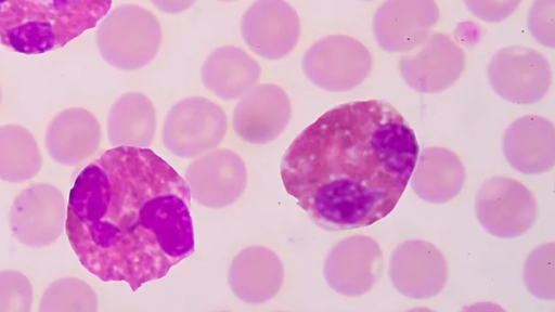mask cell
Returning a JSON list of instances; mask_svg holds the SVG:
<instances>
[{"label":"cell","instance_id":"obj_1","mask_svg":"<svg viewBox=\"0 0 555 312\" xmlns=\"http://www.w3.org/2000/svg\"><path fill=\"white\" fill-rule=\"evenodd\" d=\"M65 232L88 272L137 291L194 252L189 186L152 150L112 146L77 176Z\"/></svg>","mask_w":555,"mask_h":312},{"label":"cell","instance_id":"obj_2","mask_svg":"<svg viewBox=\"0 0 555 312\" xmlns=\"http://www.w3.org/2000/svg\"><path fill=\"white\" fill-rule=\"evenodd\" d=\"M420 153L406 119L383 100L340 104L285 151L283 185L324 231L372 225L401 198Z\"/></svg>","mask_w":555,"mask_h":312},{"label":"cell","instance_id":"obj_3","mask_svg":"<svg viewBox=\"0 0 555 312\" xmlns=\"http://www.w3.org/2000/svg\"><path fill=\"white\" fill-rule=\"evenodd\" d=\"M112 0H0V42L26 55L54 51L94 28Z\"/></svg>","mask_w":555,"mask_h":312},{"label":"cell","instance_id":"obj_4","mask_svg":"<svg viewBox=\"0 0 555 312\" xmlns=\"http://www.w3.org/2000/svg\"><path fill=\"white\" fill-rule=\"evenodd\" d=\"M163 40L157 17L133 3L116 6L100 21L95 44L102 58L111 66L131 72L150 64Z\"/></svg>","mask_w":555,"mask_h":312},{"label":"cell","instance_id":"obj_5","mask_svg":"<svg viewBox=\"0 0 555 312\" xmlns=\"http://www.w3.org/2000/svg\"><path fill=\"white\" fill-rule=\"evenodd\" d=\"M227 127V115L221 106L204 96H189L167 113L162 140L172 155L193 158L219 145Z\"/></svg>","mask_w":555,"mask_h":312},{"label":"cell","instance_id":"obj_6","mask_svg":"<svg viewBox=\"0 0 555 312\" xmlns=\"http://www.w3.org/2000/svg\"><path fill=\"white\" fill-rule=\"evenodd\" d=\"M369 49L347 35H330L314 42L304 54L302 72L315 87L346 92L361 84L372 70Z\"/></svg>","mask_w":555,"mask_h":312},{"label":"cell","instance_id":"obj_7","mask_svg":"<svg viewBox=\"0 0 555 312\" xmlns=\"http://www.w3.org/2000/svg\"><path fill=\"white\" fill-rule=\"evenodd\" d=\"M475 211L481 226L500 238L525 234L538 219V204L532 192L518 180L500 176L488 179L480 186Z\"/></svg>","mask_w":555,"mask_h":312},{"label":"cell","instance_id":"obj_8","mask_svg":"<svg viewBox=\"0 0 555 312\" xmlns=\"http://www.w3.org/2000/svg\"><path fill=\"white\" fill-rule=\"evenodd\" d=\"M487 76L500 98L520 105L541 101L552 84L548 61L537 50L522 46L499 50L489 62Z\"/></svg>","mask_w":555,"mask_h":312},{"label":"cell","instance_id":"obj_9","mask_svg":"<svg viewBox=\"0 0 555 312\" xmlns=\"http://www.w3.org/2000/svg\"><path fill=\"white\" fill-rule=\"evenodd\" d=\"M66 208L63 194L54 185L37 183L26 187L9 212L12 235L31 248L49 246L65 227Z\"/></svg>","mask_w":555,"mask_h":312},{"label":"cell","instance_id":"obj_10","mask_svg":"<svg viewBox=\"0 0 555 312\" xmlns=\"http://www.w3.org/2000/svg\"><path fill=\"white\" fill-rule=\"evenodd\" d=\"M300 34L299 15L285 0H256L241 20L244 42L269 61L287 56L296 48Z\"/></svg>","mask_w":555,"mask_h":312},{"label":"cell","instance_id":"obj_11","mask_svg":"<svg viewBox=\"0 0 555 312\" xmlns=\"http://www.w3.org/2000/svg\"><path fill=\"white\" fill-rule=\"evenodd\" d=\"M417 48L399 61L401 77L411 89L421 93L442 92L462 75L465 52L447 34L431 32Z\"/></svg>","mask_w":555,"mask_h":312},{"label":"cell","instance_id":"obj_12","mask_svg":"<svg viewBox=\"0 0 555 312\" xmlns=\"http://www.w3.org/2000/svg\"><path fill=\"white\" fill-rule=\"evenodd\" d=\"M191 196L207 208H224L235 203L247 184V168L232 150H211L193 160L185 171Z\"/></svg>","mask_w":555,"mask_h":312},{"label":"cell","instance_id":"obj_13","mask_svg":"<svg viewBox=\"0 0 555 312\" xmlns=\"http://www.w3.org/2000/svg\"><path fill=\"white\" fill-rule=\"evenodd\" d=\"M383 272V252L371 237L353 235L339 240L324 261V277L337 294L359 297L369 292Z\"/></svg>","mask_w":555,"mask_h":312},{"label":"cell","instance_id":"obj_14","mask_svg":"<svg viewBox=\"0 0 555 312\" xmlns=\"http://www.w3.org/2000/svg\"><path fill=\"white\" fill-rule=\"evenodd\" d=\"M389 277L395 288L408 298H433L447 283V259L427 240H405L392 250Z\"/></svg>","mask_w":555,"mask_h":312},{"label":"cell","instance_id":"obj_15","mask_svg":"<svg viewBox=\"0 0 555 312\" xmlns=\"http://www.w3.org/2000/svg\"><path fill=\"white\" fill-rule=\"evenodd\" d=\"M292 117V103L278 84L254 86L235 105L232 126L235 134L250 144H266L278 139Z\"/></svg>","mask_w":555,"mask_h":312},{"label":"cell","instance_id":"obj_16","mask_svg":"<svg viewBox=\"0 0 555 312\" xmlns=\"http://www.w3.org/2000/svg\"><path fill=\"white\" fill-rule=\"evenodd\" d=\"M438 18L435 0H386L373 16L372 29L383 50L410 52L427 38Z\"/></svg>","mask_w":555,"mask_h":312},{"label":"cell","instance_id":"obj_17","mask_svg":"<svg viewBox=\"0 0 555 312\" xmlns=\"http://www.w3.org/2000/svg\"><path fill=\"white\" fill-rule=\"evenodd\" d=\"M283 281L281 259L273 250L259 245L238 251L228 271L232 292L248 304H262L274 298Z\"/></svg>","mask_w":555,"mask_h":312},{"label":"cell","instance_id":"obj_18","mask_svg":"<svg viewBox=\"0 0 555 312\" xmlns=\"http://www.w3.org/2000/svg\"><path fill=\"white\" fill-rule=\"evenodd\" d=\"M503 153L508 164L525 174L550 171L555 162V129L545 117L517 118L503 135Z\"/></svg>","mask_w":555,"mask_h":312},{"label":"cell","instance_id":"obj_19","mask_svg":"<svg viewBox=\"0 0 555 312\" xmlns=\"http://www.w3.org/2000/svg\"><path fill=\"white\" fill-rule=\"evenodd\" d=\"M101 136V126L90 110L68 107L49 122L46 147L55 162L75 166L98 150Z\"/></svg>","mask_w":555,"mask_h":312},{"label":"cell","instance_id":"obj_20","mask_svg":"<svg viewBox=\"0 0 555 312\" xmlns=\"http://www.w3.org/2000/svg\"><path fill=\"white\" fill-rule=\"evenodd\" d=\"M260 76L259 63L245 50L235 46L215 49L201 68L204 88L223 101L242 98L257 84Z\"/></svg>","mask_w":555,"mask_h":312},{"label":"cell","instance_id":"obj_21","mask_svg":"<svg viewBox=\"0 0 555 312\" xmlns=\"http://www.w3.org/2000/svg\"><path fill=\"white\" fill-rule=\"evenodd\" d=\"M464 181L465 168L460 157L448 148L434 146L418 154L409 182L423 200L444 204L461 192Z\"/></svg>","mask_w":555,"mask_h":312},{"label":"cell","instance_id":"obj_22","mask_svg":"<svg viewBox=\"0 0 555 312\" xmlns=\"http://www.w3.org/2000/svg\"><path fill=\"white\" fill-rule=\"evenodd\" d=\"M107 140L111 146L149 147L156 132V110L142 92L121 94L107 116Z\"/></svg>","mask_w":555,"mask_h":312},{"label":"cell","instance_id":"obj_23","mask_svg":"<svg viewBox=\"0 0 555 312\" xmlns=\"http://www.w3.org/2000/svg\"><path fill=\"white\" fill-rule=\"evenodd\" d=\"M42 158L31 133L20 125L0 127V179L11 183L37 176Z\"/></svg>","mask_w":555,"mask_h":312},{"label":"cell","instance_id":"obj_24","mask_svg":"<svg viewBox=\"0 0 555 312\" xmlns=\"http://www.w3.org/2000/svg\"><path fill=\"white\" fill-rule=\"evenodd\" d=\"M98 299L91 286L76 277L52 282L43 291L40 312H94Z\"/></svg>","mask_w":555,"mask_h":312},{"label":"cell","instance_id":"obj_25","mask_svg":"<svg viewBox=\"0 0 555 312\" xmlns=\"http://www.w3.org/2000/svg\"><path fill=\"white\" fill-rule=\"evenodd\" d=\"M554 261L555 245L545 243L534 248L525 262V285L539 299H555Z\"/></svg>","mask_w":555,"mask_h":312},{"label":"cell","instance_id":"obj_26","mask_svg":"<svg viewBox=\"0 0 555 312\" xmlns=\"http://www.w3.org/2000/svg\"><path fill=\"white\" fill-rule=\"evenodd\" d=\"M33 288L29 280L20 271H0V312H29Z\"/></svg>","mask_w":555,"mask_h":312},{"label":"cell","instance_id":"obj_27","mask_svg":"<svg viewBox=\"0 0 555 312\" xmlns=\"http://www.w3.org/2000/svg\"><path fill=\"white\" fill-rule=\"evenodd\" d=\"M554 0H535L528 14V28L542 46L554 48Z\"/></svg>","mask_w":555,"mask_h":312},{"label":"cell","instance_id":"obj_28","mask_svg":"<svg viewBox=\"0 0 555 312\" xmlns=\"http://www.w3.org/2000/svg\"><path fill=\"white\" fill-rule=\"evenodd\" d=\"M467 10L487 23H499L507 18L521 0H464Z\"/></svg>","mask_w":555,"mask_h":312},{"label":"cell","instance_id":"obj_29","mask_svg":"<svg viewBox=\"0 0 555 312\" xmlns=\"http://www.w3.org/2000/svg\"><path fill=\"white\" fill-rule=\"evenodd\" d=\"M159 11L169 14H178L190 9L196 0H150Z\"/></svg>","mask_w":555,"mask_h":312},{"label":"cell","instance_id":"obj_30","mask_svg":"<svg viewBox=\"0 0 555 312\" xmlns=\"http://www.w3.org/2000/svg\"><path fill=\"white\" fill-rule=\"evenodd\" d=\"M218 1L230 2V1H235V0H218Z\"/></svg>","mask_w":555,"mask_h":312},{"label":"cell","instance_id":"obj_31","mask_svg":"<svg viewBox=\"0 0 555 312\" xmlns=\"http://www.w3.org/2000/svg\"><path fill=\"white\" fill-rule=\"evenodd\" d=\"M0 101H1V89H0Z\"/></svg>","mask_w":555,"mask_h":312},{"label":"cell","instance_id":"obj_32","mask_svg":"<svg viewBox=\"0 0 555 312\" xmlns=\"http://www.w3.org/2000/svg\"><path fill=\"white\" fill-rule=\"evenodd\" d=\"M364 1H372V0H364Z\"/></svg>","mask_w":555,"mask_h":312}]
</instances>
